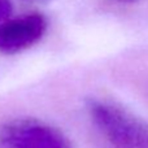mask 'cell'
<instances>
[{
    "label": "cell",
    "instance_id": "4",
    "mask_svg": "<svg viewBox=\"0 0 148 148\" xmlns=\"http://www.w3.org/2000/svg\"><path fill=\"white\" fill-rule=\"evenodd\" d=\"M12 13V3L9 0H0V23L5 21Z\"/></svg>",
    "mask_w": 148,
    "mask_h": 148
},
{
    "label": "cell",
    "instance_id": "2",
    "mask_svg": "<svg viewBox=\"0 0 148 148\" xmlns=\"http://www.w3.org/2000/svg\"><path fill=\"white\" fill-rule=\"evenodd\" d=\"M0 148H72L56 126L35 118H12L0 123Z\"/></svg>",
    "mask_w": 148,
    "mask_h": 148
},
{
    "label": "cell",
    "instance_id": "1",
    "mask_svg": "<svg viewBox=\"0 0 148 148\" xmlns=\"http://www.w3.org/2000/svg\"><path fill=\"white\" fill-rule=\"evenodd\" d=\"M94 125L113 148H148V121L121 104L101 97L87 100Z\"/></svg>",
    "mask_w": 148,
    "mask_h": 148
},
{
    "label": "cell",
    "instance_id": "3",
    "mask_svg": "<svg viewBox=\"0 0 148 148\" xmlns=\"http://www.w3.org/2000/svg\"><path fill=\"white\" fill-rule=\"evenodd\" d=\"M46 17L40 13H27L7 18L0 23V52L14 55L29 49L44 36Z\"/></svg>",
    "mask_w": 148,
    "mask_h": 148
}]
</instances>
